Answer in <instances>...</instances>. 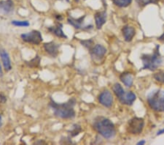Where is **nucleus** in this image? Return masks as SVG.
<instances>
[{
	"label": "nucleus",
	"instance_id": "f257e3e1",
	"mask_svg": "<svg viewBox=\"0 0 164 145\" xmlns=\"http://www.w3.org/2000/svg\"><path fill=\"white\" fill-rule=\"evenodd\" d=\"M76 100L72 98L63 103H57L51 100L49 106L53 111L55 116L61 119H72L75 117V112L74 106H75Z\"/></svg>",
	"mask_w": 164,
	"mask_h": 145
},
{
	"label": "nucleus",
	"instance_id": "f03ea898",
	"mask_svg": "<svg viewBox=\"0 0 164 145\" xmlns=\"http://www.w3.org/2000/svg\"><path fill=\"white\" fill-rule=\"evenodd\" d=\"M94 129L107 139L113 138L116 134L115 125L112 121L104 117H98L94 124Z\"/></svg>",
	"mask_w": 164,
	"mask_h": 145
},
{
	"label": "nucleus",
	"instance_id": "7ed1b4c3",
	"mask_svg": "<svg viewBox=\"0 0 164 145\" xmlns=\"http://www.w3.org/2000/svg\"><path fill=\"white\" fill-rule=\"evenodd\" d=\"M142 61L143 69H148V70L154 71L156 70L162 63V58L159 53V46H156V50L152 54H144L141 57Z\"/></svg>",
	"mask_w": 164,
	"mask_h": 145
},
{
	"label": "nucleus",
	"instance_id": "20e7f679",
	"mask_svg": "<svg viewBox=\"0 0 164 145\" xmlns=\"http://www.w3.org/2000/svg\"><path fill=\"white\" fill-rule=\"evenodd\" d=\"M149 106L157 112H164V90H158L152 92L147 96Z\"/></svg>",
	"mask_w": 164,
	"mask_h": 145
},
{
	"label": "nucleus",
	"instance_id": "39448f33",
	"mask_svg": "<svg viewBox=\"0 0 164 145\" xmlns=\"http://www.w3.org/2000/svg\"><path fill=\"white\" fill-rule=\"evenodd\" d=\"M20 38L24 42L33 44V45H39L43 41L42 34L39 31L32 30L27 33L22 34Z\"/></svg>",
	"mask_w": 164,
	"mask_h": 145
},
{
	"label": "nucleus",
	"instance_id": "423d86ee",
	"mask_svg": "<svg viewBox=\"0 0 164 145\" xmlns=\"http://www.w3.org/2000/svg\"><path fill=\"white\" fill-rule=\"evenodd\" d=\"M144 121L142 118L134 117L128 122V131L131 134H139L142 132Z\"/></svg>",
	"mask_w": 164,
	"mask_h": 145
},
{
	"label": "nucleus",
	"instance_id": "0eeeda50",
	"mask_svg": "<svg viewBox=\"0 0 164 145\" xmlns=\"http://www.w3.org/2000/svg\"><path fill=\"white\" fill-rule=\"evenodd\" d=\"M99 102L105 107H111L113 103V97L112 95V93L108 90L103 91L99 96Z\"/></svg>",
	"mask_w": 164,
	"mask_h": 145
},
{
	"label": "nucleus",
	"instance_id": "6e6552de",
	"mask_svg": "<svg viewBox=\"0 0 164 145\" xmlns=\"http://www.w3.org/2000/svg\"><path fill=\"white\" fill-rule=\"evenodd\" d=\"M107 53V49L104 46L100 44H97L91 49V54L93 57L97 60L103 58Z\"/></svg>",
	"mask_w": 164,
	"mask_h": 145
},
{
	"label": "nucleus",
	"instance_id": "1a4fd4ad",
	"mask_svg": "<svg viewBox=\"0 0 164 145\" xmlns=\"http://www.w3.org/2000/svg\"><path fill=\"white\" fill-rule=\"evenodd\" d=\"M60 44H57L54 42L46 43L44 44V48L45 51L52 57H56L58 54V49Z\"/></svg>",
	"mask_w": 164,
	"mask_h": 145
},
{
	"label": "nucleus",
	"instance_id": "9d476101",
	"mask_svg": "<svg viewBox=\"0 0 164 145\" xmlns=\"http://www.w3.org/2000/svg\"><path fill=\"white\" fill-rule=\"evenodd\" d=\"M14 10V4L12 0H5L0 1V14L7 15Z\"/></svg>",
	"mask_w": 164,
	"mask_h": 145
},
{
	"label": "nucleus",
	"instance_id": "9b49d317",
	"mask_svg": "<svg viewBox=\"0 0 164 145\" xmlns=\"http://www.w3.org/2000/svg\"><path fill=\"white\" fill-rule=\"evenodd\" d=\"M0 56H1V61H2L3 66L6 71H10L12 69L11 61H10L9 54L4 49H0Z\"/></svg>",
	"mask_w": 164,
	"mask_h": 145
},
{
	"label": "nucleus",
	"instance_id": "f8f14e48",
	"mask_svg": "<svg viewBox=\"0 0 164 145\" xmlns=\"http://www.w3.org/2000/svg\"><path fill=\"white\" fill-rule=\"evenodd\" d=\"M94 18H95L96 26L97 29H101L103 25L107 21V13L106 11L98 12L94 16Z\"/></svg>",
	"mask_w": 164,
	"mask_h": 145
},
{
	"label": "nucleus",
	"instance_id": "ddd939ff",
	"mask_svg": "<svg viewBox=\"0 0 164 145\" xmlns=\"http://www.w3.org/2000/svg\"><path fill=\"white\" fill-rule=\"evenodd\" d=\"M136 98V95L134 94L132 92H125L122 95V97H120L119 100L122 103V104L125 105H128V106H131L133 104L134 101H135Z\"/></svg>",
	"mask_w": 164,
	"mask_h": 145
},
{
	"label": "nucleus",
	"instance_id": "4468645a",
	"mask_svg": "<svg viewBox=\"0 0 164 145\" xmlns=\"http://www.w3.org/2000/svg\"><path fill=\"white\" fill-rule=\"evenodd\" d=\"M122 35L124 37V39L127 42H130L132 41V39L134 38V35H135V29L132 26H123V28L122 29Z\"/></svg>",
	"mask_w": 164,
	"mask_h": 145
},
{
	"label": "nucleus",
	"instance_id": "2eb2a0df",
	"mask_svg": "<svg viewBox=\"0 0 164 145\" xmlns=\"http://www.w3.org/2000/svg\"><path fill=\"white\" fill-rule=\"evenodd\" d=\"M62 26H63V25H62L61 23H58L56 26H50V27H48V30H49V32H51V33H53V35H56V36L58 37V38L67 39L68 37L63 33Z\"/></svg>",
	"mask_w": 164,
	"mask_h": 145
},
{
	"label": "nucleus",
	"instance_id": "dca6fc26",
	"mask_svg": "<svg viewBox=\"0 0 164 145\" xmlns=\"http://www.w3.org/2000/svg\"><path fill=\"white\" fill-rule=\"evenodd\" d=\"M85 16H82L80 18H74L72 17L68 18V23L70 25H72V26L75 28V29H83L84 26V19H85Z\"/></svg>",
	"mask_w": 164,
	"mask_h": 145
},
{
	"label": "nucleus",
	"instance_id": "f3484780",
	"mask_svg": "<svg viewBox=\"0 0 164 145\" xmlns=\"http://www.w3.org/2000/svg\"><path fill=\"white\" fill-rule=\"evenodd\" d=\"M120 81L125 84L126 87H131L133 84V76L129 72H122L120 76Z\"/></svg>",
	"mask_w": 164,
	"mask_h": 145
},
{
	"label": "nucleus",
	"instance_id": "a211bd4d",
	"mask_svg": "<svg viewBox=\"0 0 164 145\" xmlns=\"http://www.w3.org/2000/svg\"><path fill=\"white\" fill-rule=\"evenodd\" d=\"M112 90H113V92L115 95L118 97V99L122 97V95L125 93V91H124L122 86L120 84H118V83H116V84H114L113 87H112Z\"/></svg>",
	"mask_w": 164,
	"mask_h": 145
},
{
	"label": "nucleus",
	"instance_id": "6ab92c4d",
	"mask_svg": "<svg viewBox=\"0 0 164 145\" xmlns=\"http://www.w3.org/2000/svg\"><path fill=\"white\" fill-rule=\"evenodd\" d=\"M26 64L29 67L32 68H37L38 66L40 64V57L38 55H37L36 57L34 59H32V60H30L29 62H26Z\"/></svg>",
	"mask_w": 164,
	"mask_h": 145
},
{
	"label": "nucleus",
	"instance_id": "aec40b11",
	"mask_svg": "<svg viewBox=\"0 0 164 145\" xmlns=\"http://www.w3.org/2000/svg\"><path fill=\"white\" fill-rule=\"evenodd\" d=\"M115 5L120 7H126L131 4L132 0H112Z\"/></svg>",
	"mask_w": 164,
	"mask_h": 145
},
{
	"label": "nucleus",
	"instance_id": "412c9836",
	"mask_svg": "<svg viewBox=\"0 0 164 145\" xmlns=\"http://www.w3.org/2000/svg\"><path fill=\"white\" fill-rule=\"evenodd\" d=\"M13 26H18V27H26V26H29L30 25L29 22L28 21H12L11 22Z\"/></svg>",
	"mask_w": 164,
	"mask_h": 145
},
{
	"label": "nucleus",
	"instance_id": "4be33fe9",
	"mask_svg": "<svg viewBox=\"0 0 164 145\" xmlns=\"http://www.w3.org/2000/svg\"><path fill=\"white\" fill-rule=\"evenodd\" d=\"M81 131H82V128H81V127L80 126V125L75 124V125H74L73 126H72V130H71L70 131L71 136L72 137L76 136H77Z\"/></svg>",
	"mask_w": 164,
	"mask_h": 145
},
{
	"label": "nucleus",
	"instance_id": "5701e85b",
	"mask_svg": "<svg viewBox=\"0 0 164 145\" xmlns=\"http://www.w3.org/2000/svg\"><path fill=\"white\" fill-rule=\"evenodd\" d=\"M80 43L82 44L83 46L86 47L87 48H89V49L91 50L93 45H94V41H93L92 40H86V41H80Z\"/></svg>",
	"mask_w": 164,
	"mask_h": 145
},
{
	"label": "nucleus",
	"instance_id": "b1692460",
	"mask_svg": "<svg viewBox=\"0 0 164 145\" xmlns=\"http://www.w3.org/2000/svg\"><path fill=\"white\" fill-rule=\"evenodd\" d=\"M154 78L158 81L161 83H164V72H158L154 75Z\"/></svg>",
	"mask_w": 164,
	"mask_h": 145
},
{
	"label": "nucleus",
	"instance_id": "393cba45",
	"mask_svg": "<svg viewBox=\"0 0 164 145\" xmlns=\"http://www.w3.org/2000/svg\"><path fill=\"white\" fill-rule=\"evenodd\" d=\"M139 3L140 4H142V5H146V4H149L150 3H154L156 2V0H138Z\"/></svg>",
	"mask_w": 164,
	"mask_h": 145
},
{
	"label": "nucleus",
	"instance_id": "a878e982",
	"mask_svg": "<svg viewBox=\"0 0 164 145\" xmlns=\"http://www.w3.org/2000/svg\"><path fill=\"white\" fill-rule=\"evenodd\" d=\"M0 100H1V101L2 102V103H5L6 100H7V98H6L5 96L1 94L0 95Z\"/></svg>",
	"mask_w": 164,
	"mask_h": 145
},
{
	"label": "nucleus",
	"instance_id": "bb28decb",
	"mask_svg": "<svg viewBox=\"0 0 164 145\" xmlns=\"http://www.w3.org/2000/svg\"><path fill=\"white\" fill-rule=\"evenodd\" d=\"M158 40H159V41H162V42H164V33L161 35V36L160 37V38H158Z\"/></svg>",
	"mask_w": 164,
	"mask_h": 145
},
{
	"label": "nucleus",
	"instance_id": "cd10ccee",
	"mask_svg": "<svg viewBox=\"0 0 164 145\" xmlns=\"http://www.w3.org/2000/svg\"><path fill=\"white\" fill-rule=\"evenodd\" d=\"M164 134V129L163 130H160V131H158V132L157 133V135L158 136V135H161V134Z\"/></svg>",
	"mask_w": 164,
	"mask_h": 145
},
{
	"label": "nucleus",
	"instance_id": "c85d7f7f",
	"mask_svg": "<svg viewBox=\"0 0 164 145\" xmlns=\"http://www.w3.org/2000/svg\"><path fill=\"white\" fill-rule=\"evenodd\" d=\"M56 18L59 21H61L62 19V16H61V15H57V16H56Z\"/></svg>",
	"mask_w": 164,
	"mask_h": 145
},
{
	"label": "nucleus",
	"instance_id": "c756f323",
	"mask_svg": "<svg viewBox=\"0 0 164 145\" xmlns=\"http://www.w3.org/2000/svg\"><path fill=\"white\" fill-rule=\"evenodd\" d=\"M145 144V141H139V142L137 143V144L138 145H140V144Z\"/></svg>",
	"mask_w": 164,
	"mask_h": 145
},
{
	"label": "nucleus",
	"instance_id": "7c9ffc66",
	"mask_svg": "<svg viewBox=\"0 0 164 145\" xmlns=\"http://www.w3.org/2000/svg\"><path fill=\"white\" fill-rule=\"evenodd\" d=\"M3 75V72H2V70H1V65H0V77L2 76Z\"/></svg>",
	"mask_w": 164,
	"mask_h": 145
},
{
	"label": "nucleus",
	"instance_id": "2f4dec72",
	"mask_svg": "<svg viewBox=\"0 0 164 145\" xmlns=\"http://www.w3.org/2000/svg\"><path fill=\"white\" fill-rule=\"evenodd\" d=\"M1 125H2V119H1V116L0 114V128L1 127Z\"/></svg>",
	"mask_w": 164,
	"mask_h": 145
},
{
	"label": "nucleus",
	"instance_id": "473e14b6",
	"mask_svg": "<svg viewBox=\"0 0 164 145\" xmlns=\"http://www.w3.org/2000/svg\"><path fill=\"white\" fill-rule=\"evenodd\" d=\"M66 1H69V0H66Z\"/></svg>",
	"mask_w": 164,
	"mask_h": 145
}]
</instances>
